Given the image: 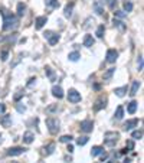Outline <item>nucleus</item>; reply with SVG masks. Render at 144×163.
<instances>
[{"label": "nucleus", "mask_w": 144, "mask_h": 163, "mask_svg": "<svg viewBox=\"0 0 144 163\" xmlns=\"http://www.w3.org/2000/svg\"><path fill=\"white\" fill-rule=\"evenodd\" d=\"M2 16H3V31H10V29H15L17 26V17H16L12 12H9L7 9H2Z\"/></svg>", "instance_id": "f257e3e1"}, {"label": "nucleus", "mask_w": 144, "mask_h": 163, "mask_svg": "<svg viewBox=\"0 0 144 163\" xmlns=\"http://www.w3.org/2000/svg\"><path fill=\"white\" fill-rule=\"evenodd\" d=\"M118 139H120V133H117V131H107L105 134H104V143H105L107 146H110V147L115 146Z\"/></svg>", "instance_id": "f03ea898"}, {"label": "nucleus", "mask_w": 144, "mask_h": 163, "mask_svg": "<svg viewBox=\"0 0 144 163\" xmlns=\"http://www.w3.org/2000/svg\"><path fill=\"white\" fill-rule=\"evenodd\" d=\"M59 120L55 117H49V118H46V127H48V130H49L50 134H56L58 131H59Z\"/></svg>", "instance_id": "7ed1b4c3"}, {"label": "nucleus", "mask_w": 144, "mask_h": 163, "mask_svg": "<svg viewBox=\"0 0 144 163\" xmlns=\"http://www.w3.org/2000/svg\"><path fill=\"white\" fill-rule=\"evenodd\" d=\"M68 101L69 102H74V104H76V102L81 101V94L76 90H74V88H71L68 91Z\"/></svg>", "instance_id": "20e7f679"}, {"label": "nucleus", "mask_w": 144, "mask_h": 163, "mask_svg": "<svg viewBox=\"0 0 144 163\" xmlns=\"http://www.w3.org/2000/svg\"><path fill=\"white\" fill-rule=\"evenodd\" d=\"M79 129H81V131H84V133H91L92 129H94V123H92L91 120H84V121H81Z\"/></svg>", "instance_id": "39448f33"}, {"label": "nucleus", "mask_w": 144, "mask_h": 163, "mask_svg": "<svg viewBox=\"0 0 144 163\" xmlns=\"http://www.w3.org/2000/svg\"><path fill=\"white\" fill-rule=\"evenodd\" d=\"M107 59L105 61L108 62V64H114V62L117 61V58H118V52L115 49H108L107 51Z\"/></svg>", "instance_id": "423d86ee"}, {"label": "nucleus", "mask_w": 144, "mask_h": 163, "mask_svg": "<svg viewBox=\"0 0 144 163\" xmlns=\"http://www.w3.org/2000/svg\"><path fill=\"white\" fill-rule=\"evenodd\" d=\"M137 124H138V120H137V118H131V120H127V121L122 124V129H124L125 131H130V130H133L134 127H137Z\"/></svg>", "instance_id": "0eeeda50"}, {"label": "nucleus", "mask_w": 144, "mask_h": 163, "mask_svg": "<svg viewBox=\"0 0 144 163\" xmlns=\"http://www.w3.org/2000/svg\"><path fill=\"white\" fill-rule=\"evenodd\" d=\"M25 152H26L25 147H10V149H7L6 155L7 156H19V155H23Z\"/></svg>", "instance_id": "6e6552de"}, {"label": "nucleus", "mask_w": 144, "mask_h": 163, "mask_svg": "<svg viewBox=\"0 0 144 163\" xmlns=\"http://www.w3.org/2000/svg\"><path fill=\"white\" fill-rule=\"evenodd\" d=\"M0 124L3 126V127H10L12 126V117L10 116H7V114L0 116Z\"/></svg>", "instance_id": "1a4fd4ad"}, {"label": "nucleus", "mask_w": 144, "mask_h": 163, "mask_svg": "<svg viewBox=\"0 0 144 163\" xmlns=\"http://www.w3.org/2000/svg\"><path fill=\"white\" fill-rule=\"evenodd\" d=\"M52 94H53V97H56V98L61 100L62 97H64V90H62V87H59V85H53Z\"/></svg>", "instance_id": "9d476101"}, {"label": "nucleus", "mask_w": 144, "mask_h": 163, "mask_svg": "<svg viewBox=\"0 0 144 163\" xmlns=\"http://www.w3.org/2000/svg\"><path fill=\"white\" fill-rule=\"evenodd\" d=\"M48 22V17H46V16H39V17H36V25H35V26H36V29H42V27L45 26V23Z\"/></svg>", "instance_id": "9b49d317"}, {"label": "nucleus", "mask_w": 144, "mask_h": 163, "mask_svg": "<svg viewBox=\"0 0 144 163\" xmlns=\"http://www.w3.org/2000/svg\"><path fill=\"white\" fill-rule=\"evenodd\" d=\"M105 102H107L105 98H98L97 101H95V104H94V110H95V111H99L101 108H104V107L107 106Z\"/></svg>", "instance_id": "f8f14e48"}, {"label": "nucleus", "mask_w": 144, "mask_h": 163, "mask_svg": "<svg viewBox=\"0 0 144 163\" xmlns=\"http://www.w3.org/2000/svg\"><path fill=\"white\" fill-rule=\"evenodd\" d=\"M33 139H35V134L32 131H26L25 134H23V143H26V144H31L32 141H33Z\"/></svg>", "instance_id": "ddd939ff"}, {"label": "nucleus", "mask_w": 144, "mask_h": 163, "mask_svg": "<svg viewBox=\"0 0 144 163\" xmlns=\"http://www.w3.org/2000/svg\"><path fill=\"white\" fill-rule=\"evenodd\" d=\"M94 43H95V39L92 38V35H85V38H84V46L91 48Z\"/></svg>", "instance_id": "4468645a"}, {"label": "nucleus", "mask_w": 144, "mask_h": 163, "mask_svg": "<svg viewBox=\"0 0 144 163\" xmlns=\"http://www.w3.org/2000/svg\"><path fill=\"white\" fill-rule=\"evenodd\" d=\"M42 150H43V155H46V156H50L52 155L53 152H55V143H49L48 144V146H46V147H43L42 149Z\"/></svg>", "instance_id": "2eb2a0df"}, {"label": "nucleus", "mask_w": 144, "mask_h": 163, "mask_svg": "<svg viewBox=\"0 0 144 163\" xmlns=\"http://www.w3.org/2000/svg\"><path fill=\"white\" fill-rule=\"evenodd\" d=\"M74 2H71V3H68L66 6H65V10H64V15L65 17H71L72 16V10H74Z\"/></svg>", "instance_id": "dca6fc26"}, {"label": "nucleus", "mask_w": 144, "mask_h": 163, "mask_svg": "<svg viewBox=\"0 0 144 163\" xmlns=\"http://www.w3.org/2000/svg\"><path fill=\"white\" fill-rule=\"evenodd\" d=\"M122 117H124V108H122V106H118L114 113V120H121Z\"/></svg>", "instance_id": "f3484780"}, {"label": "nucleus", "mask_w": 144, "mask_h": 163, "mask_svg": "<svg viewBox=\"0 0 144 163\" xmlns=\"http://www.w3.org/2000/svg\"><path fill=\"white\" fill-rule=\"evenodd\" d=\"M45 4L48 6V7H50V9H58L59 6H61L59 0H45Z\"/></svg>", "instance_id": "a211bd4d"}, {"label": "nucleus", "mask_w": 144, "mask_h": 163, "mask_svg": "<svg viewBox=\"0 0 144 163\" xmlns=\"http://www.w3.org/2000/svg\"><path fill=\"white\" fill-rule=\"evenodd\" d=\"M113 23H114V26L118 27V29H120L121 32H124L125 29H127V25H125V23H122L120 19H114V20H113Z\"/></svg>", "instance_id": "6ab92c4d"}, {"label": "nucleus", "mask_w": 144, "mask_h": 163, "mask_svg": "<svg viewBox=\"0 0 144 163\" xmlns=\"http://www.w3.org/2000/svg\"><path fill=\"white\" fill-rule=\"evenodd\" d=\"M140 85H141L140 81H133V87H131V90H130V95H133L134 97V95L137 94V91H138Z\"/></svg>", "instance_id": "aec40b11"}, {"label": "nucleus", "mask_w": 144, "mask_h": 163, "mask_svg": "<svg viewBox=\"0 0 144 163\" xmlns=\"http://www.w3.org/2000/svg\"><path fill=\"white\" fill-rule=\"evenodd\" d=\"M92 7H94V10L97 12V15H104V7L101 6V3L99 2H94V4H92Z\"/></svg>", "instance_id": "412c9836"}, {"label": "nucleus", "mask_w": 144, "mask_h": 163, "mask_svg": "<svg viewBox=\"0 0 144 163\" xmlns=\"http://www.w3.org/2000/svg\"><path fill=\"white\" fill-rule=\"evenodd\" d=\"M104 152V147L103 146H94V147L91 149V156H98V155H101V153Z\"/></svg>", "instance_id": "4be33fe9"}, {"label": "nucleus", "mask_w": 144, "mask_h": 163, "mask_svg": "<svg viewBox=\"0 0 144 163\" xmlns=\"http://www.w3.org/2000/svg\"><path fill=\"white\" fill-rule=\"evenodd\" d=\"M137 106H138V102L137 101H131L128 104V107H127V111H128L130 114H134L137 111Z\"/></svg>", "instance_id": "5701e85b"}, {"label": "nucleus", "mask_w": 144, "mask_h": 163, "mask_svg": "<svg viewBox=\"0 0 144 163\" xmlns=\"http://www.w3.org/2000/svg\"><path fill=\"white\" fill-rule=\"evenodd\" d=\"M114 92H115L118 97H124L125 92H127V85H124V87H120V88H115V90H114Z\"/></svg>", "instance_id": "b1692460"}, {"label": "nucleus", "mask_w": 144, "mask_h": 163, "mask_svg": "<svg viewBox=\"0 0 144 163\" xmlns=\"http://www.w3.org/2000/svg\"><path fill=\"white\" fill-rule=\"evenodd\" d=\"M48 42H49V45H50V46L56 45L58 42H59V35H58V33H53L52 36H50V38L48 39Z\"/></svg>", "instance_id": "393cba45"}, {"label": "nucleus", "mask_w": 144, "mask_h": 163, "mask_svg": "<svg viewBox=\"0 0 144 163\" xmlns=\"http://www.w3.org/2000/svg\"><path fill=\"white\" fill-rule=\"evenodd\" d=\"M69 61H72V62H76V61H78V59H79V58H81V53L79 52H78V51H75V52H71V53H69Z\"/></svg>", "instance_id": "a878e982"}, {"label": "nucleus", "mask_w": 144, "mask_h": 163, "mask_svg": "<svg viewBox=\"0 0 144 163\" xmlns=\"http://www.w3.org/2000/svg\"><path fill=\"white\" fill-rule=\"evenodd\" d=\"M88 140H89V137H87V136L78 137V139H76V144H78V146H85V144L88 143Z\"/></svg>", "instance_id": "bb28decb"}, {"label": "nucleus", "mask_w": 144, "mask_h": 163, "mask_svg": "<svg viewBox=\"0 0 144 163\" xmlns=\"http://www.w3.org/2000/svg\"><path fill=\"white\" fill-rule=\"evenodd\" d=\"M26 12V6L23 3H17V16H23Z\"/></svg>", "instance_id": "cd10ccee"}, {"label": "nucleus", "mask_w": 144, "mask_h": 163, "mask_svg": "<svg viewBox=\"0 0 144 163\" xmlns=\"http://www.w3.org/2000/svg\"><path fill=\"white\" fill-rule=\"evenodd\" d=\"M104 33H105V26H104V25H99L98 26V29H97V36H98V38H104Z\"/></svg>", "instance_id": "c85d7f7f"}, {"label": "nucleus", "mask_w": 144, "mask_h": 163, "mask_svg": "<svg viewBox=\"0 0 144 163\" xmlns=\"http://www.w3.org/2000/svg\"><path fill=\"white\" fill-rule=\"evenodd\" d=\"M115 72V68H110L108 71L104 74V80L105 81H108V80H111V77H113V74Z\"/></svg>", "instance_id": "c756f323"}, {"label": "nucleus", "mask_w": 144, "mask_h": 163, "mask_svg": "<svg viewBox=\"0 0 144 163\" xmlns=\"http://www.w3.org/2000/svg\"><path fill=\"white\" fill-rule=\"evenodd\" d=\"M131 137H133V139H136V140H140L141 137H143V130H136V131H133Z\"/></svg>", "instance_id": "7c9ffc66"}, {"label": "nucleus", "mask_w": 144, "mask_h": 163, "mask_svg": "<svg viewBox=\"0 0 144 163\" xmlns=\"http://www.w3.org/2000/svg\"><path fill=\"white\" fill-rule=\"evenodd\" d=\"M72 139H74V137H72L71 134H69V136H68V134H65V136H62L61 139H59V140H61L62 143H69V141H71Z\"/></svg>", "instance_id": "2f4dec72"}, {"label": "nucleus", "mask_w": 144, "mask_h": 163, "mask_svg": "<svg viewBox=\"0 0 144 163\" xmlns=\"http://www.w3.org/2000/svg\"><path fill=\"white\" fill-rule=\"evenodd\" d=\"M45 74H46V75H48V77H49V78H50V80H55V75H53V72H52V69H50L49 68V67H46V68H45Z\"/></svg>", "instance_id": "473e14b6"}, {"label": "nucleus", "mask_w": 144, "mask_h": 163, "mask_svg": "<svg viewBox=\"0 0 144 163\" xmlns=\"http://www.w3.org/2000/svg\"><path fill=\"white\" fill-rule=\"evenodd\" d=\"M124 10L127 12V13L133 10V3H131V2H125L124 3Z\"/></svg>", "instance_id": "72a5a7b5"}, {"label": "nucleus", "mask_w": 144, "mask_h": 163, "mask_svg": "<svg viewBox=\"0 0 144 163\" xmlns=\"http://www.w3.org/2000/svg\"><path fill=\"white\" fill-rule=\"evenodd\" d=\"M114 15L117 16V17H120V19H122V17H125V16H127V13H125V12H122V10H115V12H114Z\"/></svg>", "instance_id": "f704fd0d"}, {"label": "nucleus", "mask_w": 144, "mask_h": 163, "mask_svg": "<svg viewBox=\"0 0 144 163\" xmlns=\"http://www.w3.org/2000/svg\"><path fill=\"white\" fill-rule=\"evenodd\" d=\"M16 110L19 111V113H25V111H26V107L22 106L20 102H17V104H16Z\"/></svg>", "instance_id": "c9c22d12"}, {"label": "nucleus", "mask_w": 144, "mask_h": 163, "mask_svg": "<svg viewBox=\"0 0 144 163\" xmlns=\"http://www.w3.org/2000/svg\"><path fill=\"white\" fill-rule=\"evenodd\" d=\"M91 23H94V19H92V17H88V19L85 20V25H84V29H88V27L91 26Z\"/></svg>", "instance_id": "e433bc0d"}, {"label": "nucleus", "mask_w": 144, "mask_h": 163, "mask_svg": "<svg viewBox=\"0 0 144 163\" xmlns=\"http://www.w3.org/2000/svg\"><path fill=\"white\" fill-rule=\"evenodd\" d=\"M7 57H9V51L3 49L2 51V61H7Z\"/></svg>", "instance_id": "4c0bfd02"}, {"label": "nucleus", "mask_w": 144, "mask_h": 163, "mask_svg": "<svg viewBox=\"0 0 144 163\" xmlns=\"http://www.w3.org/2000/svg\"><path fill=\"white\" fill-rule=\"evenodd\" d=\"M137 64H138V71H143V55H140V57H138V59H137Z\"/></svg>", "instance_id": "58836bf2"}, {"label": "nucleus", "mask_w": 144, "mask_h": 163, "mask_svg": "<svg viewBox=\"0 0 144 163\" xmlns=\"http://www.w3.org/2000/svg\"><path fill=\"white\" fill-rule=\"evenodd\" d=\"M56 110H58V106H49L48 108H46V111H48V113H55Z\"/></svg>", "instance_id": "ea45409f"}, {"label": "nucleus", "mask_w": 144, "mask_h": 163, "mask_svg": "<svg viewBox=\"0 0 144 163\" xmlns=\"http://www.w3.org/2000/svg\"><path fill=\"white\" fill-rule=\"evenodd\" d=\"M33 84H36V78H35V77H32V78H29L27 87H33Z\"/></svg>", "instance_id": "a19ab883"}, {"label": "nucleus", "mask_w": 144, "mask_h": 163, "mask_svg": "<svg viewBox=\"0 0 144 163\" xmlns=\"http://www.w3.org/2000/svg\"><path fill=\"white\" fill-rule=\"evenodd\" d=\"M127 149H128V150H133V149H134V141L133 140L127 141Z\"/></svg>", "instance_id": "79ce46f5"}, {"label": "nucleus", "mask_w": 144, "mask_h": 163, "mask_svg": "<svg viewBox=\"0 0 144 163\" xmlns=\"http://www.w3.org/2000/svg\"><path fill=\"white\" fill-rule=\"evenodd\" d=\"M52 35H53V32H52V31H46L45 33H43V36H45V39H49L50 36H52Z\"/></svg>", "instance_id": "37998d69"}, {"label": "nucleus", "mask_w": 144, "mask_h": 163, "mask_svg": "<svg viewBox=\"0 0 144 163\" xmlns=\"http://www.w3.org/2000/svg\"><path fill=\"white\" fill-rule=\"evenodd\" d=\"M22 97H23V92H22V91H17V94L15 95V100H16V101H19Z\"/></svg>", "instance_id": "c03bdc74"}, {"label": "nucleus", "mask_w": 144, "mask_h": 163, "mask_svg": "<svg viewBox=\"0 0 144 163\" xmlns=\"http://www.w3.org/2000/svg\"><path fill=\"white\" fill-rule=\"evenodd\" d=\"M4 108H6L4 104H3V102H0V113H4Z\"/></svg>", "instance_id": "a18cd8bd"}, {"label": "nucleus", "mask_w": 144, "mask_h": 163, "mask_svg": "<svg viewBox=\"0 0 144 163\" xmlns=\"http://www.w3.org/2000/svg\"><path fill=\"white\" fill-rule=\"evenodd\" d=\"M66 150H68L69 153H72V152H74V146H72V144H69V146H68V149H66Z\"/></svg>", "instance_id": "49530a36"}, {"label": "nucleus", "mask_w": 144, "mask_h": 163, "mask_svg": "<svg viewBox=\"0 0 144 163\" xmlns=\"http://www.w3.org/2000/svg\"><path fill=\"white\" fill-rule=\"evenodd\" d=\"M128 152H130L128 149H127V147H124V149H122V150H121V155H125V153H128Z\"/></svg>", "instance_id": "de8ad7c7"}, {"label": "nucleus", "mask_w": 144, "mask_h": 163, "mask_svg": "<svg viewBox=\"0 0 144 163\" xmlns=\"http://www.w3.org/2000/svg\"><path fill=\"white\" fill-rule=\"evenodd\" d=\"M101 159H103V162H104V160H105V159H107V155H105V153H104V155L101 156Z\"/></svg>", "instance_id": "09e8293b"}, {"label": "nucleus", "mask_w": 144, "mask_h": 163, "mask_svg": "<svg viewBox=\"0 0 144 163\" xmlns=\"http://www.w3.org/2000/svg\"><path fill=\"white\" fill-rule=\"evenodd\" d=\"M65 160H66V163H69V162H72V159H71V157H65Z\"/></svg>", "instance_id": "8fccbe9b"}, {"label": "nucleus", "mask_w": 144, "mask_h": 163, "mask_svg": "<svg viewBox=\"0 0 144 163\" xmlns=\"http://www.w3.org/2000/svg\"><path fill=\"white\" fill-rule=\"evenodd\" d=\"M122 163H130V159H125L124 162H122Z\"/></svg>", "instance_id": "3c124183"}, {"label": "nucleus", "mask_w": 144, "mask_h": 163, "mask_svg": "<svg viewBox=\"0 0 144 163\" xmlns=\"http://www.w3.org/2000/svg\"><path fill=\"white\" fill-rule=\"evenodd\" d=\"M0 140H2V134H0Z\"/></svg>", "instance_id": "603ef678"}, {"label": "nucleus", "mask_w": 144, "mask_h": 163, "mask_svg": "<svg viewBox=\"0 0 144 163\" xmlns=\"http://www.w3.org/2000/svg\"><path fill=\"white\" fill-rule=\"evenodd\" d=\"M108 163H113V162H108Z\"/></svg>", "instance_id": "864d4df0"}, {"label": "nucleus", "mask_w": 144, "mask_h": 163, "mask_svg": "<svg viewBox=\"0 0 144 163\" xmlns=\"http://www.w3.org/2000/svg\"><path fill=\"white\" fill-rule=\"evenodd\" d=\"M39 163H43V162H39Z\"/></svg>", "instance_id": "5fc2aeb1"}]
</instances>
